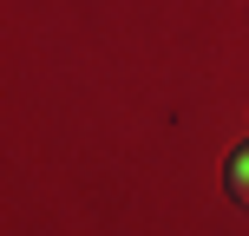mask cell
Instances as JSON below:
<instances>
[{"label": "cell", "mask_w": 249, "mask_h": 236, "mask_svg": "<svg viewBox=\"0 0 249 236\" xmlns=\"http://www.w3.org/2000/svg\"><path fill=\"white\" fill-rule=\"evenodd\" d=\"M230 197H236V203H249V145L230 158Z\"/></svg>", "instance_id": "cell-1"}]
</instances>
